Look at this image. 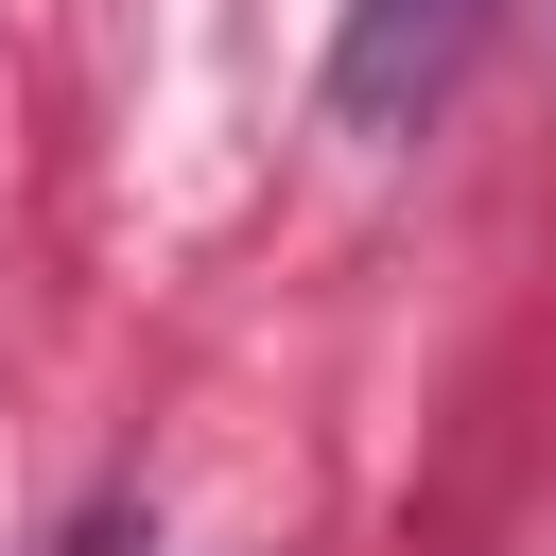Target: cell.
<instances>
[{
	"instance_id": "obj_1",
	"label": "cell",
	"mask_w": 556,
	"mask_h": 556,
	"mask_svg": "<svg viewBox=\"0 0 556 556\" xmlns=\"http://www.w3.org/2000/svg\"><path fill=\"white\" fill-rule=\"evenodd\" d=\"M469 35H486V0H348V35H330V139H417L434 87L469 70Z\"/></svg>"
}]
</instances>
